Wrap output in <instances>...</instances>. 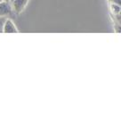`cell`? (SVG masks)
Masks as SVG:
<instances>
[{"label": "cell", "instance_id": "1", "mask_svg": "<svg viewBox=\"0 0 121 121\" xmlns=\"http://www.w3.org/2000/svg\"><path fill=\"white\" fill-rule=\"evenodd\" d=\"M14 12L13 10L12 4L9 3V0H2L0 2V16H9Z\"/></svg>", "mask_w": 121, "mask_h": 121}, {"label": "cell", "instance_id": "2", "mask_svg": "<svg viewBox=\"0 0 121 121\" xmlns=\"http://www.w3.org/2000/svg\"><path fill=\"white\" fill-rule=\"evenodd\" d=\"M29 0H11L12 2V7L14 12V13L19 14L24 10V8L26 7Z\"/></svg>", "mask_w": 121, "mask_h": 121}, {"label": "cell", "instance_id": "3", "mask_svg": "<svg viewBox=\"0 0 121 121\" xmlns=\"http://www.w3.org/2000/svg\"><path fill=\"white\" fill-rule=\"evenodd\" d=\"M4 32H5V33H16V32H18V30L16 29L14 23L13 22L12 20L8 19V18L4 23Z\"/></svg>", "mask_w": 121, "mask_h": 121}, {"label": "cell", "instance_id": "4", "mask_svg": "<svg viewBox=\"0 0 121 121\" xmlns=\"http://www.w3.org/2000/svg\"><path fill=\"white\" fill-rule=\"evenodd\" d=\"M110 10H111L112 13H115V14H118V13H120V12H121V6L117 4L111 3V4H110Z\"/></svg>", "mask_w": 121, "mask_h": 121}, {"label": "cell", "instance_id": "5", "mask_svg": "<svg viewBox=\"0 0 121 121\" xmlns=\"http://www.w3.org/2000/svg\"><path fill=\"white\" fill-rule=\"evenodd\" d=\"M6 20H7L6 16H0V33L4 32V26Z\"/></svg>", "mask_w": 121, "mask_h": 121}, {"label": "cell", "instance_id": "6", "mask_svg": "<svg viewBox=\"0 0 121 121\" xmlns=\"http://www.w3.org/2000/svg\"><path fill=\"white\" fill-rule=\"evenodd\" d=\"M112 3L117 4H118V5H120L121 6V0H112Z\"/></svg>", "mask_w": 121, "mask_h": 121}, {"label": "cell", "instance_id": "7", "mask_svg": "<svg viewBox=\"0 0 121 121\" xmlns=\"http://www.w3.org/2000/svg\"><path fill=\"white\" fill-rule=\"evenodd\" d=\"M1 1H2V0H0V2H1Z\"/></svg>", "mask_w": 121, "mask_h": 121}, {"label": "cell", "instance_id": "8", "mask_svg": "<svg viewBox=\"0 0 121 121\" xmlns=\"http://www.w3.org/2000/svg\"><path fill=\"white\" fill-rule=\"evenodd\" d=\"M120 14H121V12H120Z\"/></svg>", "mask_w": 121, "mask_h": 121}]
</instances>
